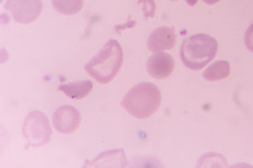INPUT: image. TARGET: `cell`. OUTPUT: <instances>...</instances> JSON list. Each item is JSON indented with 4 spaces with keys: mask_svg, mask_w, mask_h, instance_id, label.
I'll return each mask as SVG.
<instances>
[{
    "mask_svg": "<svg viewBox=\"0 0 253 168\" xmlns=\"http://www.w3.org/2000/svg\"><path fill=\"white\" fill-rule=\"evenodd\" d=\"M123 65V50L115 39H109L95 57L84 65L85 72L100 84L112 82Z\"/></svg>",
    "mask_w": 253,
    "mask_h": 168,
    "instance_id": "1",
    "label": "cell"
},
{
    "mask_svg": "<svg viewBox=\"0 0 253 168\" xmlns=\"http://www.w3.org/2000/svg\"><path fill=\"white\" fill-rule=\"evenodd\" d=\"M121 104L133 117L146 119L156 113L160 106L161 92L156 84L142 82L125 94Z\"/></svg>",
    "mask_w": 253,
    "mask_h": 168,
    "instance_id": "2",
    "label": "cell"
},
{
    "mask_svg": "<svg viewBox=\"0 0 253 168\" xmlns=\"http://www.w3.org/2000/svg\"><path fill=\"white\" fill-rule=\"evenodd\" d=\"M218 44L214 37L206 34H195L183 40L180 56L186 67L198 71L214 60Z\"/></svg>",
    "mask_w": 253,
    "mask_h": 168,
    "instance_id": "3",
    "label": "cell"
},
{
    "mask_svg": "<svg viewBox=\"0 0 253 168\" xmlns=\"http://www.w3.org/2000/svg\"><path fill=\"white\" fill-rule=\"evenodd\" d=\"M23 134L28 145L41 147L50 140L52 130L47 118L42 112L33 111L26 118Z\"/></svg>",
    "mask_w": 253,
    "mask_h": 168,
    "instance_id": "4",
    "label": "cell"
},
{
    "mask_svg": "<svg viewBox=\"0 0 253 168\" xmlns=\"http://www.w3.org/2000/svg\"><path fill=\"white\" fill-rule=\"evenodd\" d=\"M5 9L9 11L15 22L30 24L42 13L41 0H7Z\"/></svg>",
    "mask_w": 253,
    "mask_h": 168,
    "instance_id": "5",
    "label": "cell"
},
{
    "mask_svg": "<svg viewBox=\"0 0 253 168\" xmlns=\"http://www.w3.org/2000/svg\"><path fill=\"white\" fill-rule=\"evenodd\" d=\"M81 116L78 110L71 105L61 106L53 114V125L60 133L69 134L78 129Z\"/></svg>",
    "mask_w": 253,
    "mask_h": 168,
    "instance_id": "6",
    "label": "cell"
},
{
    "mask_svg": "<svg viewBox=\"0 0 253 168\" xmlns=\"http://www.w3.org/2000/svg\"><path fill=\"white\" fill-rule=\"evenodd\" d=\"M177 42L173 27H159L151 33L148 39V47L152 53L172 50Z\"/></svg>",
    "mask_w": 253,
    "mask_h": 168,
    "instance_id": "7",
    "label": "cell"
},
{
    "mask_svg": "<svg viewBox=\"0 0 253 168\" xmlns=\"http://www.w3.org/2000/svg\"><path fill=\"white\" fill-rule=\"evenodd\" d=\"M149 74L154 79L162 80L171 75L174 69L173 57L167 53L159 52L150 57L146 64Z\"/></svg>",
    "mask_w": 253,
    "mask_h": 168,
    "instance_id": "8",
    "label": "cell"
},
{
    "mask_svg": "<svg viewBox=\"0 0 253 168\" xmlns=\"http://www.w3.org/2000/svg\"><path fill=\"white\" fill-rule=\"evenodd\" d=\"M92 88H93L92 82L84 80V81L72 82V83H68V84H61L58 88V90L61 92H63L65 96H68L73 100H80L87 97L88 94L91 92Z\"/></svg>",
    "mask_w": 253,
    "mask_h": 168,
    "instance_id": "9",
    "label": "cell"
},
{
    "mask_svg": "<svg viewBox=\"0 0 253 168\" xmlns=\"http://www.w3.org/2000/svg\"><path fill=\"white\" fill-rule=\"evenodd\" d=\"M230 63L226 62V61H217V62L211 64L210 67L205 69L203 76L204 79H206L207 81L215 82L226 79V77L230 75Z\"/></svg>",
    "mask_w": 253,
    "mask_h": 168,
    "instance_id": "10",
    "label": "cell"
},
{
    "mask_svg": "<svg viewBox=\"0 0 253 168\" xmlns=\"http://www.w3.org/2000/svg\"><path fill=\"white\" fill-rule=\"evenodd\" d=\"M53 8L62 15H75L83 9L84 0H52Z\"/></svg>",
    "mask_w": 253,
    "mask_h": 168,
    "instance_id": "11",
    "label": "cell"
},
{
    "mask_svg": "<svg viewBox=\"0 0 253 168\" xmlns=\"http://www.w3.org/2000/svg\"><path fill=\"white\" fill-rule=\"evenodd\" d=\"M138 5H141L143 8V14L145 18L153 17L156 13V2L154 0H137Z\"/></svg>",
    "mask_w": 253,
    "mask_h": 168,
    "instance_id": "12",
    "label": "cell"
},
{
    "mask_svg": "<svg viewBox=\"0 0 253 168\" xmlns=\"http://www.w3.org/2000/svg\"><path fill=\"white\" fill-rule=\"evenodd\" d=\"M244 43H246L248 50L253 52V24L248 28L246 36H244Z\"/></svg>",
    "mask_w": 253,
    "mask_h": 168,
    "instance_id": "13",
    "label": "cell"
},
{
    "mask_svg": "<svg viewBox=\"0 0 253 168\" xmlns=\"http://www.w3.org/2000/svg\"><path fill=\"white\" fill-rule=\"evenodd\" d=\"M218 1L219 0H204V2H205L206 5H215V3Z\"/></svg>",
    "mask_w": 253,
    "mask_h": 168,
    "instance_id": "14",
    "label": "cell"
},
{
    "mask_svg": "<svg viewBox=\"0 0 253 168\" xmlns=\"http://www.w3.org/2000/svg\"><path fill=\"white\" fill-rule=\"evenodd\" d=\"M186 1H187V3H188L189 6H195L196 3H197L198 0H186Z\"/></svg>",
    "mask_w": 253,
    "mask_h": 168,
    "instance_id": "15",
    "label": "cell"
},
{
    "mask_svg": "<svg viewBox=\"0 0 253 168\" xmlns=\"http://www.w3.org/2000/svg\"><path fill=\"white\" fill-rule=\"evenodd\" d=\"M170 1H177V0H170Z\"/></svg>",
    "mask_w": 253,
    "mask_h": 168,
    "instance_id": "16",
    "label": "cell"
}]
</instances>
